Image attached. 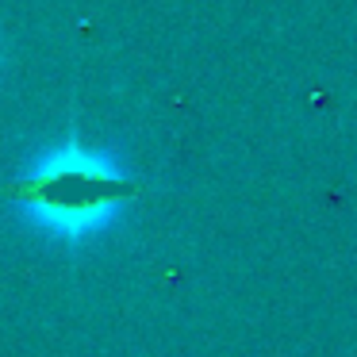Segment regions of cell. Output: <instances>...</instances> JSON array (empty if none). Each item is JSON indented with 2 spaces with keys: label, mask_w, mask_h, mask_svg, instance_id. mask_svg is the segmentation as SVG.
<instances>
[{
  "label": "cell",
  "mask_w": 357,
  "mask_h": 357,
  "mask_svg": "<svg viewBox=\"0 0 357 357\" xmlns=\"http://www.w3.org/2000/svg\"><path fill=\"white\" fill-rule=\"evenodd\" d=\"M139 196L131 173L81 139L58 142L4 185V200L50 238L81 242L108 231Z\"/></svg>",
  "instance_id": "1"
}]
</instances>
